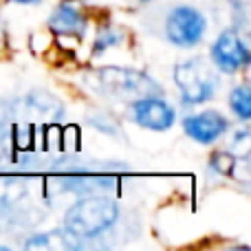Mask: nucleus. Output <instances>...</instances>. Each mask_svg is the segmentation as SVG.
<instances>
[{
    "mask_svg": "<svg viewBox=\"0 0 251 251\" xmlns=\"http://www.w3.org/2000/svg\"><path fill=\"white\" fill-rule=\"evenodd\" d=\"M119 207L110 196L88 194L71 205L64 214V227L79 238H95L117 223Z\"/></svg>",
    "mask_w": 251,
    "mask_h": 251,
    "instance_id": "nucleus-1",
    "label": "nucleus"
},
{
    "mask_svg": "<svg viewBox=\"0 0 251 251\" xmlns=\"http://www.w3.org/2000/svg\"><path fill=\"white\" fill-rule=\"evenodd\" d=\"M174 82L181 91V100L190 106L209 101L218 91V73L203 57H190L174 66Z\"/></svg>",
    "mask_w": 251,
    "mask_h": 251,
    "instance_id": "nucleus-2",
    "label": "nucleus"
},
{
    "mask_svg": "<svg viewBox=\"0 0 251 251\" xmlns=\"http://www.w3.org/2000/svg\"><path fill=\"white\" fill-rule=\"evenodd\" d=\"M95 86L108 95L134 97V100L161 93L159 84L150 75L132 69H122V66H104V69L95 71Z\"/></svg>",
    "mask_w": 251,
    "mask_h": 251,
    "instance_id": "nucleus-3",
    "label": "nucleus"
},
{
    "mask_svg": "<svg viewBox=\"0 0 251 251\" xmlns=\"http://www.w3.org/2000/svg\"><path fill=\"white\" fill-rule=\"evenodd\" d=\"M205 29V16L190 4H178L165 18V35L176 47H196L203 40Z\"/></svg>",
    "mask_w": 251,
    "mask_h": 251,
    "instance_id": "nucleus-4",
    "label": "nucleus"
},
{
    "mask_svg": "<svg viewBox=\"0 0 251 251\" xmlns=\"http://www.w3.org/2000/svg\"><path fill=\"white\" fill-rule=\"evenodd\" d=\"M132 119L141 128L154 130V132H165V130L172 128L176 113L159 95H148V97H139L132 104Z\"/></svg>",
    "mask_w": 251,
    "mask_h": 251,
    "instance_id": "nucleus-5",
    "label": "nucleus"
},
{
    "mask_svg": "<svg viewBox=\"0 0 251 251\" xmlns=\"http://www.w3.org/2000/svg\"><path fill=\"white\" fill-rule=\"evenodd\" d=\"M212 62L223 73H236L249 62V51L236 31H223L212 44Z\"/></svg>",
    "mask_w": 251,
    "mask_h": 251,
    "instance_id": "nucleus-6",
    "label": "nucleus"
},
{
    "mask_svg": "<svg viewBox=\"0 0 251 251\" xmlns=\"http://www.w3.org/2000/svg\"><path fill=\"white\" fill-rule=\"evenodd\" d=\"M183 128H185V134L190 139H194L196 143H203V146H212L216 143L223 134L227 132L229 124L216 110H203V113H196L185 117L183 122Z\"/></svg>",
    "mask_w": 251,
    "mask_h": 251,
    "instance_id": "nucleus-7",
    "label": "nucleus"
},
{
    "mask_svg": "<svg viewBox=\"0 0 251 251\" xmlns=\"http://www.w3.org/2000/svg\"><path fill=\"white\" fill-rule=\"evenodd\" d=\"M49 26L55 35H73V38H82L86 33V18L75 4H60L53 9L51 18H49Z\"/></svg>",
    "mask_w": 251,
    "mask_h": 251,
    "instance_id": "nucleus-8",
    "label": "nucleus"
},
{
    "mask_svg": "<svg viewBox=\"0 0 251 251\" xmlns=\"http://www.w3.org/2000/svg\"><path fill=\"white\" fill-rule=\"evenodd\" d=\"M26 249H40V251H53V249H79L82 247V238L75 234H71L69 229H53V231H44V234H35L31 236L25 243Z\"/></svg>",
    "mask_w": 251,
    "mask_h": 251,
    "instance_id": "nucleus-9",
    "label": "nucleus"
},
{
    "mask_svg": "<svg viewBox=\"0 0 251 251\" xmlns=\"http://www.w3.org/2000/svg\"><path fill=\"white\" fill-rule=\"evenodd\" d=\"M26 108L31 113L40 115L42 119H60L62 117V104L47 91H33L26 97Z\"/></svg>",
    "mask_w": 251,
    "mask_h": 251,
    "instance_id": "nucleus-10",
    "label": "nucleus"
},
{
    "mask_svg": "<svg viewBox=\"0 0 251 251\" xmlns=\"http://www.w3.org/2000/svg\"><path fill=\"white\" fill-rule=\"evenodd\" d=\"M229 104H231V110H234L243 122H247L251 117V97H249L247 86H236L229 95Z\"/></svg>",
    "mask_w": 251,
    "mask_h": 251,
    "instance_id": "nucleus-11",
    "label": "nucleus"
},
{
    "mask_svg": "<svg viewBox=\"0 0 251 251\" xmlns=\"http://www.w3.org/2000/svg\"><path fill=\"white\" fill-rule=\"evenodd\" d=\"M18 221H20V218H18V207L9 199L0 196V231L11 229Z\"/></svg>",
    "mask_w": 251,
    "mask_h": 251,
    "instance_id": "nucleus-12",
    "label": "nucleus"
},
{
    "mask_svg": "<svg viewBox=\"0 0 251 251\" xmlns=\"http://www.w3.org/2000/svg\"><path fill=\"white\" fill-rule=\"evenodd\" d=\"M13 2H18V4H35V2H40V0H13Z\"/></svg>",
    "mask_w": 251,
    "mask_h": 251,
    "instance_id": "nucleus-13",
    "label": "nucleus"
},
{
    "mask_svg": "<svg viewBox=\"0 0 251 251\" xmlns=\"http://www.w3.org/2000/svg\"><path fill=\"white\" fill-rule=\"evenodd\" d=\"M0 47H2V25H0Z\"/></svg>",
    "mask_w": 251,
    "mask_h": 251,
    "instance_id": "nucleus-14",
    "label": "nucleus"
}]
</instances>
